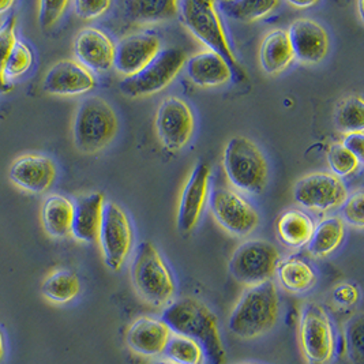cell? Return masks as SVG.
<instances>
[{"instance_id": "34", "label": "cell", "mask_w": 364, "mask_h": 364, "mask_svg": "<svg viewBox=\"0 0 364 364\" xmlns=\"http://www.w3.org/2000/svg\"><path fill=\"white\" fill-rule=\"evenodd\" d=\"M33 50H31L25 41L18 40L1 71L10 81H13L28 73L33 65Z\"/></svg>"}, {"instance_id": "24", "label": "cell", "mask_w": 364, "mask_h": 364, "mask_svg": "<svg viewBox=\"0 0 364 364\" xmlns=\"http://www.w3.org/2000/svg\"><path fill=\"white\" fill-rule=\"evenodd\" d=\"M74 217V202L53 194L47 197L41 208V223L50 237L63 239L71 235Z\"/></svg>"}, {"instance_id": "9", "label": "cell", "mask_w": 364, "mask_h": 364, "mask_svg": "<svg viewBox=\"0 0 364 364\" xmlns=\"http://www.w3.org/2000/svg\"><path fill=\"white\" fill-rule=\"evenodd\" d=\"M280 261V252L274 245L262 239H254L242 243L233 251L230 272L236 282L249 288L270 282Z\"/></svg>"}, {"instance_id": "36", "label": "cell", "mask_w": 364, "mask_h": 364, "mask_svg": "<svg viewBox=\"0 0 364 364\" xmlns=\"http://www.w3.org/2000/svg\"><path fill=\"white\" fill-rule=\"evenodd\" d=\"M363 198V191L358 190L353 194L348 196L346 202L341 205L344 218L343 221L358 230H363L364 227Z\"/></svg>"}, {"instance_id": "46", "label": "cell", "mask_w": 364, "mask_h": 364, "mask_svg": "<svg viewBox=\"0 0 364 364\" xmlns=\"http://www.w3.org/2000/svg\"><path fill=\"white\" fill-rule=\"evenodd\" d=\"M358 13H359V17H360V21H363V1H359L358 3Z\"/></svg>"}, {"instance_id": "48", "label": "cell", "mask_w": 364, "mask_h": 364, "mask_svg": "<svg viewBox=\"0 0 364 364\" xmlns=\"http://www.w3.org/2000/svg\"><path fill=\"white\" fill-rule=\"evenodd\" d=\"M243 364H255V363H243Z\"/></svg>"}, {"instance_id": "32", "label": "cell", "mask_w": 364, "mask_h": 364, "mask_svg": "<svg viewBox=\"0 0 364 364\" xmlns=\"http://www.w3.org/2000/svg\"><path fill=\"white\" fill-rule=\"evenodd\" d=\"M336 124L344 134L359 133L364 129V101L355 95L341 101L336 112Z\"/></svg>"}, {"instance_id": "38", "label": "cell", "mask_w": 364, "mask_h": 364, "mask_svg": "<svg viewBox=\"0 0 364 364\" xmlns=\"http://www.w3.org/2000/svg\"><path fill=\"white\" fill-rule=\"evenodd\" d=\"M70 6V1H40L38 3V23L41 29H50Z\"/></svg>"}, {"instance_id": "25", "label": "cell", "mask_w": 364, "mask_h": 364, "mask_svg": "<svg viewBox=\"0 0 364 364\" xmlns=\"http://www.w3.org/2000/svg\"><path fill=\"white\" fill-rule=\"evenodd\" d=\"M314 228L313 218L299 209L284 212L277 221L279 237L282 245L289 249H300L309 245Z\"/></svg>"}, {"instance_id": "5", "label": "cell", "mask_w": 364, "mask_h": 364, "mask_svg": "<svg viewBox=\"0 0 364 364\" xmlns=\"http://www.w3.org/2000/svg\"><path fill=\"white\" fill-rule=\"evenodd\" d=\"M119 130L114 108L99 96L82 100L73 122L74 146L83 154H96L105 149Z\"/></svg>"}, {"instance_id": "43", "label": "cell", "mask_w": 364, "mask_h": 364, "mask_svg": "<svg viewBox=\"0 0 364 364\" xmlns=\"http://www.w3.org/2000/svg\"><path fill=\"white\" fill-rule=\"evenodd\" d=\"M7 349H9L7 348V338H6L4 331H1V328H0V364L6 360Z\"/></svg>"}, {"instance_id": "39", "label": "cell", "mask_w": 364, "mask_h": 364, "mask_svg": "<svg viewBox=\"0 0 364 364\" xmlns=\"http://www.w3.org/2000/svg\"><path fill=\"white\" fill-rule=\"evenodd\" d=\"M331 299L334 304L341 309H349L359 303L360 300V289L356 284L352 282H341L334 287L331 291Z\"/></svg>"}, {"instance_id": "26", "label": "cell", "mask_w": 364, "mask_h": 364, "mask_svg": "<svg viewBox=\"0 0 364 364\" xmlns=\"http://www.w3.org/2000/svg\"><path fill=\"white\" fill-rule=\"evenodd\" d=\"M276 274L282 288L292 294L307 292L316 284L314 267L298 257H289L280 261Z\"/></svg>"}, {"instance_id": "11", "label": "cell", "mask_w": 364, "mask_h": 364, "mask_svg": "<svg viewBox=\"0 0 364 364\" xmlns=\"http://www.w3.org/2000/svg\"><path fill=\"white\" fill-rule=\"evenodd\" d=\"M348 197L346 183L329 172H313L295 183L294 199L299 206L315 213L341 208Z\"/></svg>"}, {"instance_id": "40", "label": "cell", "mask_w": 364, "mask_h": 364, "mask_svg": "<svg viewBox=\"0 0 364 364\" xmlns=\"http://www.w3.org/2000/svg\"><path fill=\"white\" fill-rule=\"evenodd\" d=\"M112 6V1L100 0V1H87V0H77L73 3L74 11L77 17L90 21L104 16Z\"/></svg>"}, {"instance_id": "35", "label": "cell", "mask_w": 364, "mask_h": 364, "mask_svg": "<svg viewBox=\"0 0 364 364\" xmlns=\"http://www.w3.org/2000/svg\"><path fill=\"white\" fill-rule=\"evenodd\" d=\"M328 163L331 166L333 175L341 178H347L353 175L363 163H360L350 151H348L341 142L331 144L328 150Z\"/></svg>"}, {"instance_id": "47", "label": "cell", "mask_w": 364, "mask_h": 364, "mask_svg": "<svg viewBox=\"0 0 364 364\" xmlns=\"http://www.w3.org/2000/svg\"><path fill=\"white\" fill-rule=\"evenodd\" d=\"M151 364H172V363H169V362H166V360H164V359H163V360H156V362H154V363H151Z\"/></svg>"}, {"instance_id": "12", "label": "cell", "mask_w": 364, "mask_h": 364, "mask_svg": "<svg viewBox=\"0 0 364 364\" xmlns=\"http://www.w3.org/2000/svg\"><path fill=\"white\" fill-rule=\"evenodd\" d=\"M215 221L231 235L245 237L259 225V215L247 199L228 187H217L209 196Z\"/></svg>"}, {"instance_id": "30", "label": "cell", "mask_w": 364, "mask_h": 364, "mask_svg": "<svg viewBox=\"0 0 364 364\" xmlns=\"http://www.w3.org/2000/svg\"><path fill=\"white\" fill-rule=\"evenodd\" d=\"M279 1H265V0H237V1H218L215 7L225 17L231 18L239 22H255L266 16L272 14L277 7Z\"/></svg>"}, {"instance_id": "21", "label": "cell", "mask_w": 364, "mask_h": 364, "mask_svg": "<svg viewBox=\"0 0 364 364\" xmlns=\"http://www.w3.org/2000/svg\"><path fill=\"white\" fill-rule=\"evenodd\" d=\"M188 80L199 87H217L232 81L231 70L213 50H200L184 63Z\"/></svg>"}, {"instance_id": "19", "label": "cell", "mask_w": 364, "mask_h": 364, "mask_svg": "<svg viewBox=\"0 0 364 364\" xmlns=\"http://www.w3.org/2000/svg\"><path fill=\"white\" fill-rule=\"evenodd\" d=\"M74 55L90 73H105L114 67L115 44L97 28H85L74 40Z\"/></svg>"}, {"instance_id": "13", "label": "cell", "mask_w": 364, "mask_h": 364, "mask_svg": "<svg viewBox=\"0 0 364 364\" xmlns=\"http://www.w3.org/2000/svg\"><path fill=\"white\" fill-rule=\"evenodd\" d=\"M194 127L191 107L184 100L168 96L160 102L156 115V132L166 149H183L190 142Z\"/></svg>"}, {"instance_id": "29", "label": "cell", "mask_w": 364, "mask_h": 364, "mask_svg": "<svg viewBox=\"0 0 364 364\" xmlns=\"http://www.w3.org/2000/svg\"><path fill=\"white\" fill-rule=\"evenodd\" d=\"M127 17L136 22H160L179 14V1L173 0H129L123 3Z\"/></svg>"}, {"instance_id": "1", "label": "cell", "mask_w": 364, "mask_h": 364, "mask_svg": "<svg viewBox=\"0 0 364 364\" xmlns=\"http://www.w3.org/2000/svg\"><path fill=\"white\" fill-rule=\"evenodd\" d=\"M173 334L188 337L203 349L209 364L227 363V350L215 313L197 298L184 296L169 303L161 318Z\"/></svg>"}, {"instance_id": "14", "label": "cell", "mask_w": 364, "mask_h": 364, "mask_svg": "<svg viewBox=\"0 0 364 364\" xmlns=\"http://www.w3.org/2000/svg\"><path fill=\"white\" fill-rule=\"evenodd\" d=\"M288 38L295 59L304 65H318L329 53L331 40L326 29L314 19L299 18L288 31Z\"/></svg>"}, {"instance_id": "4", "label": "cell", "mask_w": 364, "mask_h": 364, "mask_svg": "<svg viewBox=\"0 0 364 364\" xmlns=\"http://www.w3.org/2000/svg\"><path fill=\"white\" fill-rule=\"evenodd\" d=\"M132 282L138 296L153 307H166L176 294L175 279L160 251L150 243L138 246L133 265Z\"/></svg>"}, {"instance_id": "6", "label": "cell", "mask_w": 364, "mask_h": 364, "mask_svg": "<svg viewBox=\"0 0 364 364\" xmlns=\"http://www.w3.org/2000/svg\"><path fill=\"white\" fill-rule=\"evenodd\" d=\"M223 168L232 186L247 194H261L269 182L264 153L246 136L231 138L223 153Z\"/></svg>"}, {"instance_id": "28", "label": "cell", "mask_w": 364, "mask_h": 364, "mask_svg": "<svg viewBox=\"0 0 364 364\" xmlns=\"http://www.w3.org/2000/svg\"><path fill=\"white\" fill-rule=\"evenodd\" d=\"M81 292L80 277L68 269H55L41 284V294L53 304H67Z\"/></svg>"}, {"instance_id": "20", "label": "cell", "mask_w": 364, "mask_h": 364, "mask_svg": "<svg viewBox=\"0 0 364 364\" xmlns=\"http://www.w3.org/2000/svg\"><path fill=\"white\" fill-rule=\"evenodd\" d=\"M172 331L163 319L141 316L135 319L126 333V344L135 355L159 358L164 353Z\"/></svg>"}, {"instance_id": "18", "label": "cell", "mask_w": 364, "mask_h": 364, "mask_svg": "<svg viewBox=\"0 0 364 364\" xmlns=\"http://www.w3.org/2000/svg\"><path fill=\"white\" fill-rule=\"evenodd\" d=\"M9 176L19 188L33 194H44L56 181V166L47 156L28 153L13 161Z\"/></svg>"}, {"instance_id": "42", "label": "cell", "mask_w": 364, "mask_h": 364, "mask_svg": "<svg viewBox=\"0 0 364 364\" xmlns=\"http://www.w3.org/2000/svg\"><path fill=\"white\" fill-rule=\"evenodd\" d=\"M14 85L13 81H10L4 74L3 71L0 70V95H6V93H10L13 90Z\"/></svg>"}, {"instance_id": "45", "label": "cell", "mask_w": 364, "mask_h": 364, "mask_svg": "<svg viewBox=\"0 0 364 364\" xmlns=\"http://www.w3.org/2000/svg\"><path fill=\"white\" fill-rule=\"evenodd\" d=\"M14 6V1L11 0H0V14L9 11Z\"/></svg>"}, {"instance_id": "33", "label": "cell", "mask_w": 364, "mask_h": 364, "mask_svg": "<svg viewBox=\"0 0 364 364\" xmlns=\"http://www.w3.org/2000/svg\"><path fill=\"white\" fill-rule=\"evenodd\" d=\"M364 323L363 315L350 316L344 326V344L350 362L363 364L364 360Z\"/></svg>"}, {"instance_id": "16", "label": "cell", "mask_w": 364, "mask_h": 364, "mask_svg": "<svg viewBox=\"0 0 364 364\" xmlns=\"http://www.w3.org/2000/svg\"><path fill=\"white\" fill-rule=\"evenodd\" d=\"M210 168L205 163H197L184 184L178 209V228L182 232L193 231L203 213L209 198Z\"/></svg>"}, {"instance_id": "23", "label": "cell", "mask_w": 364, "mask_h": 364, "mask_svg": "<svg viewBox=\"0 0 364 364\" xmlns=\"http://www.w3.org/2000/svg\"><path fill=\"white\" fill-rule=\"evenodd\" d=\"M295 55L288 33L284 29H273L266 33L259 47V65L264 73L277 75L291 66Z\"/></svg>"}, {"instance_id": "3", "label": "cell", "mask_w": 364, "mask_h": 364, "mask_svg": "<svg viewBox=\"0 0 364 364\" xmlns=\"http://www.w3.org/2000/svg\"><path fill=\"white\" fill-rule=\"evenodd\" d=\"M179 14L183 25L200 43H203L208 50L215 52L228 65L232 81L237 83L247 81V73L240 66L232 50L215 3L203 0H183L179 1Z\"/></svg>"}, {"instance_id": "10", "label": "cell", "mask_w": 364, "mask_h": 364, "mask_svg": "<svg viewBox=\"0 0 364 364\" xmlns=\"http://www.w3.org/2000/svg\"><path fill=\"white\" fill-rule=\"evenodd\" d=\"M99 242L105 265L119 270L133 249L134 233L129 217L114 202L104 203Z\"/></svg>"}, {"instance_id": "31", "label": "cell", "mask_w": 364, "mask_h": 364, "mask_svg": "<svg viewBox=\"0 0 364 364\" xmlns=\"http://www.w3.org/2000/svg\"><path fill=\"white\" fill-rule=\"evenodd\" d=\"M163 355L164 360L172 364H203L205 360L203 349L198 343L173 333Z\"/></svg>"}, {"instance_id": "8", "label": "cell", "mask_w": 364, "mask_h": 364, "mask_svg": "<svg viewBox=\"0 0 364 364\" xmlns=\"http://www.w3.org/2000/svg\"><path fill=\"white\" fill-rule=\"evenodd\" d=\"M186 60V53L179 48L160 50L142 70L132 77H124L119 82L120 92L130 99H142L156 95L168 87L178 77Z\"/></svg>"}, {"instance_id": "7", "label": "cell", "mask_w": 364, "mask_h": 364, "mask_svg": "<svg viewBox=\"0 0 364 364\" xmlns=\"http://www.w3.org/2000/svg\"><path fill=\"white\" fill-rule=\"evenodd\" d=\"M299 347L307 364H331L336 355V333L326 310L315 301L301 306Z\"/></svg>"}, {"instance_id": "17", "label": "cell", "mask_w": 364, "mask_h": 364, "mask_svg": "<svg viewBox=\"0 0 364 364\" xmlns=\"http://www.w3.org/2000/svg\"><path fill=\"white\" fill-rule=\"evenodd\" d=\"M160 47V38L151 32L129 34L115 44L114 67L122 75L132 77L151 62Z\"/></svg>"}, {"instance_id": "2", "label": "cell", "mask_w": 364, "mask_h": 364, "mask_svg": "<svg viewBox=\"0 0 364 364\" xmlns=\"http://www.w3.org/2000/svg\"><path fill=\"white\" fill-rule=\"evenodd\" d=\"M280 316V298L276 284L249 287L237 299L228 318V331L240 340L251 341L274 329Z\"/></svg>"}, {"instance_id": "41", "label": "cell", "mask_w": 364, "mask_h": 364, "mask_svg": "<svg viewBox=\"0 0 364 364\" xmlns=\"http://www.w3.org/2000/svg\"><path fill=\"white\" fill-rule=\"evenodd\" d=\"M341 145L350 151L360 163H363L364 159V134L363 132L359 133H349L344 135V139Z\"/></svg>"}, {"instance_id": "27", "label": "cell", "mask_w": 364, "mask_h": 364, "mask_svg": "<svg viewBox=\"0 0 364 364\" xmlns=\"http://www.w3.org/2000/svg\"><path fill=\"white\" fill-rule=\"evenodd\" d=\"M346 237V225L343 218L331 215L315 225L309 242V251L315 258H325L341 246Z\"/></svg>"}, {"instance_id": "37", "label": "cell", "mask_w": 364, "mask_h": 364, "mask_svg": "<svg viewBox=\"0 0 364 364\" xmlns=\"http://www.w3.org/2000/svg\"><path fill=\"white\" fill-rule=\"evenodd\" d=\"M17 41V18L11 16L0 25V70H3Z\"/></svg>"}, {"instance_id": "22", "label": "cell", "mask_w": 364, "mask_h": 364, "mask_svg": "<svg viewBox=\"0 0 364 364\" xmlns=\"http://www.w3.org/2000/svg\"><path fill=\"white\" fill-rule=\"evenodd\" d=\"M104 203L105 200L101 193H90L77 198L74 202L71 227V235L74 239L82 243H93L99 240Z\"/></svg>"}, {"instance_id": "15", "label": "cell", "mask_w": 364, "mask_h": 364, "mask_svg": "<svg viewBox=\"0 0 364 364\" xmlns=\"http://www.w3.org/2000/svg\"><path fill=\"white\" fill-rule=\"evenodd\" d=\"M93 73L77 60L63 59L50 67L43 80V89L52 96H81L96 87Z\"/></svg>"}, {"instance_id": "44", "label": "cell", "mask_w": 364, "mask_h": 364, "mask_svg": "<svg viewBox=\"0 0 364 364\" xmlns=\"http://www.w3.org/2000/svg\"><path fill=\"white\" fill-rule=\"evenodd\" d=\"M288 4L291 6V7H295V9H299V10H304V9H310V7H313L315 4H318V1H315V0H309V1H288Z\"/></svg>"}]
</instances>
